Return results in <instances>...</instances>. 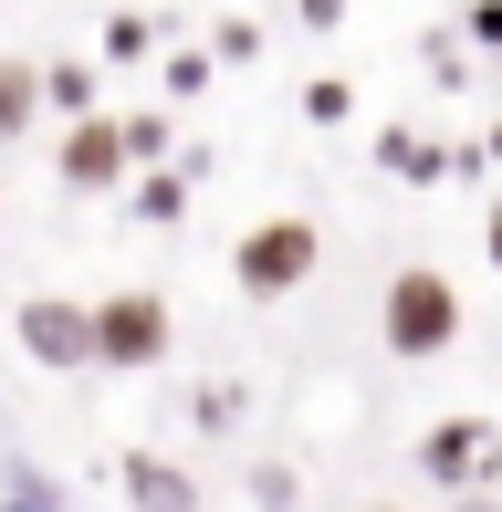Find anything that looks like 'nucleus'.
Returning a JSON list of instances; mask_svg holds the SVG:
<instances>
[{
  "label": "nucleus",
  "mask_w": 502,
  "mask_h": 512,
  "mask_svg": "<svg viewBox=\"0 0 502 512\" xmlns=\"http://www.w3.org/2000/svg\"><path fill=\"white\" fill-rule=\"evenodd\" d=\"M461 283L450 272H429V262H408V272H387V293H377V335H387V356H408V366H440L450 345H461Z\"/></svg>",
  "instance_id": "f03ea898"
},
{
  "label": "nucleus",
  "mask_w": 502,
  "mask_h": 512,
  "mask_svg": "<svg viewBox=\"0 0 502 512\" xmlns=\"http://www.w3.org/2000/svg\"><path fill=\"white\" fill-rule=\"evenodd\" d=\"M356 512H408V502H356Z\"/></svg>",
  "instance_id": "393cba45"
},
{
  "label": "nucleus",
  "mask_w": 502,
  "mask_h": 512,
  "mask_svg": "<svg viewBox=\"0 0 502 512\" xmlns=\"http://www.w3.org/2000/svg\"><path fill=\"white\" fill-rule=\"evenodd\" d=\"M157 42H168V21H147V11H105V63H147Z\"/></svg>",
  "instance_id": "4468645a"
},
{
  "label": "nucleus",
  "mask_w": 502,
  "mask_h": 512,
  "mask_svg": "<svg viewBox=\"0 0 502 512\" xmlns=\"http://www.w3.org/2000/svg\"><path fill=\"white\" fill-rule=\"evenodd\" d=\"M461 42L471 53H502V0H461Z\"/></svg>",
  "instance_id": "aec40b11"
},
{
  "label": "nucleus",
  "mask_w": 502,
  "mask_h": 512,
  "mask_svg": "<svg viewBox=\"0 0 502 512\" xmlns=\"http://www.w3.org/2000/svg\"><path fill=\"white\" fill-rule=\"evenodd\" d=\"M293 105H304V126H346V115H356V84H346V74H314Z\"/></svg>",
  "instance_id": "dca6fc26"
},
{
  "label": "nucleus",
  "mask_w": 502,
  "mask_h": 512,
  "mask_svg": "<svg viewBox=\"0 0 502 512\" xmlns=\"http://www.w3.org/2000/svg\"><path fill=\"white\" fill-rule=\"evenodd\" d=\"M210 63H262V21H220V32H210Z\"/></svg>",
  "instance_id": "6ab92c4d"
},
{
  "label": "nucleus",
  "mask_w": 502,
  "mask_h": 512,
  "mask_svg": "<svg viewBox=\"0 0 502 512\" xmlns=\"http://www.w3.org/2000/svg\"><path fill=\"white\" fill-rule=\"evenodd\" d=\"M42 105H63V126H84V115H105V74H95L84 53L42 63Z\"/></svg>",
  "instance_id": "9b49d317"
},
{
  "label": "nucleus",
  "mask_w": 502,
  "mask_h": 512,
  "mask_svg": "<svg viewBox=\"0 0 502 512\" xmlns=\"http://www.w3.org/2000/svg\"><path fill=\"white\" fill-rule=\"evenodd\" d=\"M419 481H440L450 502H461V492H502V429L482 408L429 418V429H419Z\"/></svg>",
  "instance_id": "20e7f679"
},
{
  "label": "nucleus",
  "mask_w": 502,
  "mask_h": 512,
  "mask_svg": "<svg viewBox=\"0 0 502 512\" xmlns=\"http://www.w3.org/2000/svg\"><path fill=\"white\" fill-rule=\"evenodd\" d=\"M450 512H502V492H461V502H450Z\"/></svg>",
  "instance_id": "5701e85b"
},
{
  "label": "nucleus",
  "mask_w": 502,
  "mask_h": 512,
  "mask_svg": "<svg viewBox=\"0 0 502 512\" xmlns=\"http://www.w3.org/2000/svg\"><path fill=\"white\" fill-rule=\"evenodd\" d=\"M293 21H304V32H335V21H346V0H293Z\"/></svg>",
  "instance_id": "4be33fe9"
},
{
  "label": "nucleus",
  "mask_w": 502,
  "mask_h": 512,
  "mask_svg": "<svg viewBox=\"0 0 502 512\" xmlns=\"http://www.w3.org/2000/svg\"><path fill=\"white\" fill-rule=\"evenodd\" d=\"M126 220H136V230H178V220H189V168H136Z\"/></svg>",
  "instance_id": "1a4fd4ad"
},
{
  "label": "nucleus",
  "mask_w": 502,
  "mask_h": 512,
  "mask_svg": "<svg viewBox=\"0 0 502 512\" xmlns=\"http://www.w3.org/2000/svg\"><path fill=\"white\" fill-rule=\"evenodd\" d=\"M0 502H21V512H74V492H63L32 450H0Z\"/></svg>",
  "instance_id": "f8f14e48"
},
{
  "label": "nucleus",
  "mask_w": 502,
  "mask_h": 512,
  "mask_svg": "<svg viewBox=\"0 0 502 512\" xmlns=\"http://www.w3.org/2000/svg\"><path fill=\"white\" fill-rule=\"evenodd\" d=\"M0 512H21V502H0Z\"/></svg>",
  "instance_id": "bb28decb"
},
{
  "label": "nucleus",
  "mask_w": 502,
  "mask_h": 512,
  "mask_svg": "<svg viewBox=\"0 0 502 512\" xmlns=\"http://www.w3.org/2000/svg\"><path fill=\"white\" fill-rule=\"evenodd\" d=\"M116 492H126V512H199L189 460H168V450H116Z\"/></svg>",
  "instance_id": "0eeeda50"
},
{
  "label": "nucleus",
  "mask_w": 502,
  "mask_h": 512,
  "mask_svg": "<svg viewBox=\"0 0 502 512\" xmlns=\"http://www.w3.org/2000/svg\"><path fill=\"white\" fill-rule=\"evenodd\" d=\"M314 272H325V230L304 209H272V220H251L231 241V293L241 304H293Z\"/></svg>",
  "instance_id": "f257e3e1"
},
{
  "label": "nucleus",
  "mask_w": 502,
  "mask_h": 512,
  "mask_svg": "<svg viewBox=\"0 0 502 512\" xmlns=\"http://www.w3.org/2000/svg\"><path fill=\"white\" fill-rule=\"evenodd\" d=\"M210 74H220L210 53H168V95H178V105H199V95H210Z\"/></svg>",
  "instance_id": "a211bd4d"
},
{
  "label": "nucleus",
  "mask_w": 502,
  "mask_h": 512,
  "mask_svg": "<svg viewBox=\"0 0 502 512\" xmlns=\"http://www.w3.org/2000/svg\"><path fill=\"white\" fill-rule=\"evenodd\" d=\"M0 241H11V220H0Z\"/></svg>",
  "instance_id": "a878e982"
},
{
  "label": "nucleus",
  "mask_w": 502,
  "mask_h": 512,
  "mask_svg": "<svg viewBox=\"0 0 502 512\" xmlns=\"http://www.w3.org/2000/svg\"><path fill=\"white\" fill-rule=\"evenodd\" d=\"M419 63H429V74H440V84H461V74H471V53H461V32H429V42H419Z\"/></svg>",
  "instance_id": "412c9836"
},
{
  "label": "nucleus",
  "mask_w": 502,
  "mask_h": 512,
  "mask_svg": "<svg viewBox=\"0 0 502 512\" xmlns=\"http://www.w3.org/2000/svg\"><path fill=\"white\" fill-rule=\"evenodd\" d=\"M241 492L262 512H293V502H304V471H293V460H241Z\"/></svg>",
  "instance_id": "2eb2a0df"
},
{
  "label": "nucleus",
  "mask_w": 502,
  "mask_h": 512,
  "mask_svg": "<svg viewBox=\"0 0 502 512\" xmlns=\"http://www.w3.org/2000/svg\"><path fill=\"white\" fill-rule=\"evenodd\" d=\"M377 168H387V178H408V189H440V178L482 168V147H429L419 126H377Z\"/></svg>",
  "instance_id": "6e6552de"
},
{
  "label": "nucleus",
  "mask_w": 502,
  "mask_h": 512,
  "mask_svg": "<svg viewBox=\"0 0 502 512\" xmlns=\"http://www.w3.org/2000/svg\"><path fill=\"white\" fill-rule=\"evenodd\" d=\"M42 115V63L32 53H0V147H21Z\"/></svg>",
  "instance_id": "9d476101"
},
{
  "label": "nucleus",
  "mask_w": 502,
  "mask_h": 512,
  "mask_svg": "<svg viewBox=\"0 0 502 512\" xmlns=\"http://www.w3.org/2000/svg\"><path fill=\"white\" fill-rule=\"evenodd\" d=\"M116 136H126V157H136V168H168V147H178L168 105H136V115H116Z\"/></svg>",
  "instance_id": "ddd939ff"
},
{
  "label": "nucleus",
  "mask_w": 502,
  "mask_h": 512,
  "mask_svg": "<svg viewBox=\"0 0 502 512\" xmlns=\"http://www.w3.org/2000/svg\"><path fill=\"white\" fill-rule=\"evenodd\" d=\"M178 345V314L157 283H116L95 293V366H116V377H147V366H168Z\"/></svg>",
  "instance_id": "7ed1b4c3"
},
{
  "label": "nucleus",
  "mask_w": 502,
  "mask_h": 512,
  "mask_svg": "<svg viewBox=\"0 0 502 512\" xmlns=\"http://www.w3.org/2000/svg\"><path fill=\"white\" fill-rule=\"evenodd\" d=\"M11 345L42 366V377H74V366H95V304H74V293H21L11 304Z\"/></svg>",
  "instance_id": "39448f33"
},
{
  "label": "nucleus",
  "mask_w": 502,
  "mask_h": 512,
  "mask_svg": "<svg viewBox=\"0 0 502 512\" xmlns=\"http://www.w3.org/2000/svg\"><path fill=\"white\" fill-rule=\"evenodd\" d=\"M482 241H492V272H502V199H492V230H482Z\"/></svg>",
  "instance_id": "b1692460"
},
{
  "label": "nucleus",
  "mask_w": 502,
  "mask_h": 512,
  "mask_svg": "<svg viewBox=\"0 0 502 512\" xmlns=\"http://www.w3.org/2000/svg\"><path fill=\"white\" fill-rule=\"evenodd\" d=\"M53 178H63V199H126V189H136V157H126V136H116V115H84V126H63Z\"/></svg>",
  "instance_id": "423d86ee"
},
{
  "label": "nucleus",
  "mask_w": 502,
  "mask_h": 512,
  "mask_svg": "<svg viewBox=\"0 0 502 512\" xmlns=\"http://www.w3.org/2000/svg\"><path fill=\"white\" fill-rule=\"evenodd\" d=\"M189 408H199V429H241V408H251V398H241L231 377H210V387H199Z\"/></svg>",
  "instance_id": "f3484780"
}]
</instances>
